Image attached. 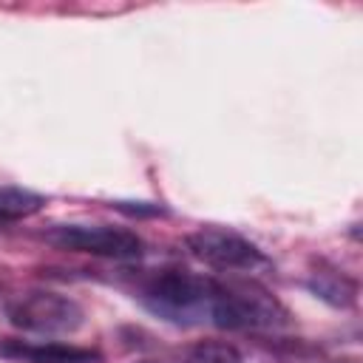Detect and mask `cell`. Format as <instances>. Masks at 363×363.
Masks as SVG:
<instances>
[{
	"label": "cell",
	"instance_id": "cell-1",
	"mask_svg": "<svg viewBox=\"0 0 363 363\" xmlns=\"http://www.w3.org/2000/svg\"><path fill=\"white\" fill-rule=\"evenodd\" d=\"M139 303L156 318L176 326H196L213 320L216 278L190 269H156L136 284Z\"/></svg>",
	"mask_w": 363,
	"mask_h": 363
},
{
	"label": "cell",
	"instance_id": "cell-2",
	"mask_svg": "<svg viewBox=\"0 0 363 363\" xmlns=\"http://www.w3.org/2000/svg\"><path fill=\"white\" fill-rule=\"evenodd\" d=\"M213 326L235 332H275L289 323L286 306L255 278L227 275L216 278Z\"/></svg>",
	"mask_w": 363,
	"mask_h": 363
},
{
	"label": "cell",
	"instance_id": "cell-3",
	"mask_svg": "<svg viewBox=\"0 0 363 363\" xmlns=\"http://www.w3.org/2000/svg\"><path fill=\"white\" fill-rule=\"evenodd\" d=\"M43 238L57 250L85 252L113 261H133L145 252V241L133 230L113 224H57L45 230Z\"/></svg>",
	"mask_w": 363,
	"mask_h": 363
},
{
	"label": "cell",
	"instance_id": "cell-4",
	"mask_svg": "<svg viewBox=\"0 0 363 363\" xmlns=\"http://www.w3.org/2000/svg\"><path fill=\"white\" fill-rule=\"evenodd\" d=\"M6 315L17 329L37 335H71L85 323V312L74 298L45 289L11 298Z\"/></svg>",
	"mask_w": 363,
	"mask_h": 363
},
{
	"label": "cell",
	"instance_id": "cell-5",
	"mask_svg": "<svg viewBox=\"0 0 363 363\" xmlns=\"http://www.w3.org/2000/svg\"><path fill=\"white\" fill-rule=\"evenodd\" d=\"M187 250L193 258L201 264L227 272V275H241V272H255L267 267V255L241 233L230 227H199L184 238Z\"/></svg>",
	"mask_w": 363,
	"mask_h": 363
},
{
	"label": "cell",
	"instance_id": "cell-6",
	"mask_svg": "<svg viewBox=\"0 0 363 363\" xmlns=\"http://www.w3.org/2000/svg\"><path fill=\"white\" fill-rule=\"evenodd\" d=\"M0 357L14 363H99L102 354L88 346L74 343H57V340H17L9 337L0 343Z\"/></svg>",
	"mask_w": 363,
	"mask_h": 363
},
{
	"label": "cell",
	"instance_id": "cell-7",
	"mask_svg": "<svg viewBox=\"0 0 363 363\" xmlns=\"http://www.w3.org/2000/svg\"><path fill=\"white\" fill-rule=\"evenodd\" d=\"M306 286H309L318 298H323V301H329V303H335V306H352L354 298H357V281L346 278V275L337 272V269L312 272V278L306 281Z\"/></svg>",
	"mask_w": 363,
	"mask_h": 363
},
{
	"label": "cell",
	"instance_id": "cell-8",
	"mask_svg": "<svg viewBox=\"0 0 363 363\" xmlns=\"http://www.w3.org/2000/svg\"><path fill=\"white\" fill-rule=\"evenodd\" d=\"M43 204H45V199L40 193L20 190V187H0V224L28 218V216L40 213Z\"/></svg>",
	"mask_w": 363,
	"mask_h": 363
},
{
	"label": "cell",
	"instance_id": "cell-9",
	"mask_svg": "<svg viewBox=\"0 0 363 363\" xmlns=\"http://www.w3.org/2000/svg\"><path fill=\"white\" fill-rule=\"evenodd\" d=\"M182 363H241V352L227 340H196L182 352Z\"/></svg>",
	"mask_w": 363,
	"mask_h": 363
}]
</instances>
